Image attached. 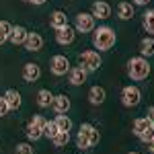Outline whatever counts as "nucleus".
Segmentation results:
<instances>
[{
	"instance_id": "nucleus-24",
	"label": "nucleus",
	"mask_w": 154,
	"mask_h": 154,
	"mask_svg": "<svg viewBox=\"0 0 154 154\" xmlns=\"http://www.w3.org/2000/svg\"><path fill=\"white\" fill-rule=\"evenodd\" d=\"M41 136H43V130H41V128H37L35 123H31V121H29V125H27V138L35 142V140L41 138Z\"/></svg>"
},
{
	"instance_id": "nucleus-35",
	"label": "nucleus",
	"mask_w": 154,
	"mask_h": 154,
	"mask_svg": "<svg viewBox=\"0 0 154 154\" xmlns=\"http://www.w3.org/2000/svg\"><path fill=\"white\" fill-rule=\"evenodd\" d=\"M29 2H33V4H45L48 0H29Z\"/></svg>"
},
{
	"instance_id": "nucleus-30",
	"label": "nucleus",
	"mask_w": 154,
	"mask_h": 154,
	"mask_svg": "<svg viewBox=\"0 0 154 154\" xmlns=\"http://www.w3.org/2000/svg\"><path fill=\"white\" fill-rule=\"evenodd\" d=\"M31 123H35L37 128H41V130H43V128H45V123H48V121H45V119L41 117V115H33V119H31Z\"/></svg>"
},
{
	"instance_id": "nucleus-13",
	"label": "nucleus",
	"mask_w": 154,
	"mask_h": 154,
	"mask_svg": "<svg viewBox=\"0 0 154 154\" xmlns=\"http://www.w3.org/2000/svg\"><path fill=\"white\" fill-rule=\"evenodd\" d=\"M27 29L25 27H21V25H14L11 29V35H8V41H11L12 45H21V43H25V39H27Z\"/></svg>"
},
{
	"instance_id": "nucleus-33",
	"label": "nucleus",
	"mask_w": 154,
	"mask_h": 154,
	"mask_svg": "<svg viewBox=\"0 0 154 154\" xmlns=\"http://www.w3.org/2000/svg\"><path fill=\"white\" fill-rule=\"evenodd\" d=\"M150 0H134V4H138V6H144V4H148Z\"/></svg>"
},
{
	"instance_id": "nucleus-4",
	"label": "nucleus",
	"mask_w": 154,
	"mask_h": 154,
	"mask_svg": "<svg viewBox=\"0 0 154 154\" xmlns=\"http://www.w3.org/2000/svg\"><path fill=\"white\" fill-rule=\"evenodd\" d=\"M78 62H80V66H82L86 72H95L101 68V56H99V51H93V49H86L82 51L80 56H78Z\"/></svg>"
},
{
	"instance_id": "nucleus-3",
	"label": "nucleus",
	"mask_w": 154,
	"mask_h": 154,
	"mask_svg": "<svg viewBox=\"0 0 154 154\" xmlns=\"http://www.w3.org/2000/svg\"><path fill=\"white\" fill-rule=\"evenodd\" d=\"M134 134H136L138 140H142V142L148 144L154 138V125L150 123L148 117H138L134 121Z\"/></svg>"
},
{
	"instance_id": "nucleus-15",
	"label": "nucleus",
	"mask_w": 154,
	"mask_h": 154,
	"mask_svg": "<svg viewBox=\"0 0 154 154\" xmlns=\"http://www.w3.org/2000/svg\"><path fill=\"white\" fill-rule=\"evenodd\" d=\"M51 107H54V111L56 113H68V109H70V99L66 95H56L54 97V101H51Z\"/></svg>"
},
{
	"instance_id": "nucleus-11",
	"label": "nucleus",
	"mask_w": 154,
	"mask_h": 154,
	"mask_svg": "<svg viewBox=\"0 0 154 154\" xmlns=\"http://www.w3.org/2000/svg\"><path fill=\"white\" fill-rule=\"evenodd\" d=\"M25 49L27 51H39L43 48V37L39 33H27V39H25Z\"/></svg>"
},
{
	"instance_id": "nucleus-20",
	"label": "nucleus",
	"mask_w": 154,
	"mask_h": 154,
	"mask_svg": "<svg viewBox=\"0 0 154 154\" xmlns=\"http://www.w3.org/2000/svg\"><path fill=\"white\" fill-rule=\"evenodd\" d=\"M140 56L142 58L154 56V37H144L142 41H140Z\"/></svg>"
},
{
	"instance_id": "nucleus-26",
	"label": "nucleus",
	"mask_w": 154,
	"mask_h": 154,
	"mask_svg": "<svg viewBox=\"0 0 154 154\" xmlns=\"http://www.w3.org/2000/svg\"><path fill=\"white\" fill-rule=\"evenodd\" d=\"M58 125H56V121H48L45 123V128H43V136H48L49 140H54L56 136H58Z\"/></svg>"
},
{
	"instance_id": "nucleus-5",
	"label": "nucleus",
	"mask_w": 154,
	"mask_h": 154,
	"mask_svg": "<svg viewBox=\"0 0 154 154\" xmlns=\"http://www.w3.org/2000/svg\"><path fill=\"white\" fill-rule=\"evenodd\" d=\"M140 99H142V93H140L138 86H134V84L123 86V91H121V103L125 107H136L140 103Z\"/></svg>"
},
{
	"instance_id": "nucleus-23",
	"label": "nucleus",
	"mask_w": 154,
	"mask_h": 154,
	"mask_svg": "<svg viewBox=\"0 0 154 154\" xmlns=\"http://www.w3.org/2000/svg\"><path fill=\"white\" fill-rule=\"evenodd\" d=\"M51 142H54L56 148H64V146H68V142H70V131H58V136H56Z\"/></svg>"
},
{
	"instance_id": "nucleus-18",
	"label": "nucleus",
	"mask_w": 154,
	"mask_h": 154,
	"mask_svg": "<svg viewBox=\"0 0 154 154\" xmlns=\"http://www.w3.org/2000/svg\"><path fill=\"white\" fill-rule=\"evenodd\" d=\"M4 99H6V103H8V109H11V111H17V109L21 107V95H19L14 88H8V91L4 93Z\"/></svg>"
},
{
	"instance_id": "nucleus-29",
	"label": "nucleus",
	"mask_w": 154,
	"mask_h": 154,
	"mask_svg": "<svg viewBox=\"0 0 154 154\" xmlns=\"http://www.w3.org/2000/svg\"><path fill=\"white\" fill-rule=\"evenodd\" d=\"M8 111H11V109H8V103H6V99H4V95H2L0 97V117H4Z\"/></svg>"
},
{
	"instance_id": "nucleus-7",
	"label": "nucleus",
	"mask_w": 154,
	"mask_h": 154,
	"mask_svg": "<svg viewBox=\"0 0 154 154\" xmlns=\"http://www.w3.org/2000/svg\"><path fill=\"white\" fill-rule=\"evenodd\" d=\"M49 70H51V74H56V76L68 74L70 72V60L66 58V56H54L51 62H49Z\"/></svg>"
},
{
	"instance_id": "nucleus-6",
	"label": "nucleus",
	"mask_w": 154,
	"mask_h": 154,
	"mask_svg": "<svg viewBox=\"0 0 154 154\" xmlns=\"http://www.w3.org/2000/svg\"><path fill=\"white\" fill-rule=\"evenodd\" d=\"M74 29L78 33H91L95 29V17L91 12H78L74 21Z\"/></svg>"
},
{
	"instance_id": "nucleus-27",
	"label": "nucleus",
	"mask_w": 154,
	"mask_h": 154,
	"mask_svg": "<svg viewBox=\"0 0 154 154\" xmlns=\"http://www.w3.org/2000/svg\"><path fill=\"white\" fill-rule=\"evenodd\" d=\"M144 29L148 33H154V11H148L144 14Z\"/></svg>"
},
{
	"instance_id": "nucleus-14",
	"label": "nucleus",
	"mask_w": 154,
	"mask_h": 154,
	"mask_svg": "<svg viewBox=\"0 0 154 154\" xmlns=\"http://www.w3.org/2000/svg\"><path fill=\"white\" fill-rule=\"evenodd\" d=\"M91 14H93L95 19H103V21H105V19L111 17V6L107 4L105 0H99V2L93 4V12H91Z\"/></svg>"
},
{
	"instance_id": "nucleus-2",
	"label": "nucleus",
	"mask_w": 154,
	"mask_h": 154,
	"mask_svg": "<svg viewBox=\"0 0 154 154\" xmlns=\"http://www.w3.org/2000/svg\"><path fill=\"white\" fill-rule=\"evenodd\" d=\"M128 74H130L131 80H144L150 76V64L148 60L142 56H136L128 62Z\"/></svg>"
},
{
	"instance_id": "nucleus-34",
	"label": "nucleus",
	"mask_w": 154,
	"mask_h": 154,
	"mask_svg": "<svg viewBox=\"0 0 154 154\" xmlns=\"http://www.w3.org/2000/svg\"><path fill=\"white\" fill-rule=\"evenodd\" d=\"M148 150H150V152L154 154V138H152V140H150V142H148Z\"/></svg>"
},
{
	"instance_id": "nucleus-21",
	"label": "nucleus",
	"mask_w": 154,
	"mask_h": 154,
	"mask_svg": "<svg viewBox=\"0 0 154 154\" xmlns=\"http://www.w3.org/2000/svg\"><path fill=\"white\" fill-rule=\"evenodd\" d=\"M54 121H56V125H58L60 131H70V130H72V119L68 117L66 113H60V115L54 119Z\"/></svg>"
},
{
	"instance_id": "nucleus-31",
	"label": "nucleus",
	"mask_w": 154,
	"mask_h": 154,
	"mask_svg": "<svg viewBox=\"0 0 154 154\" xmlns=\"http://www.w3.org/2000/svg\"><path fill=\"white\" fill-rule=\"evenodd\" d=\"M99 140H101V134H99V130H93V134H91V146H97L99 144Z\"/></svg>"
},
{
	"instance_id": "nucleus-28",
	"label": "nucleus",
	"mask_w": 154,
	"mask_h": 154,
	"mask_svg": "<svg viewBox=\"0 0 154 154\" xmlns=\"http://www.w3.org/2000/svg\"><path fill=\"white\" fill-rule=\"evenodd\" d=\"M14 154H33V146H31L29 142L17 144V148H14Z\"/></svg>"
},
{
	"instance_id": "nucleus-17",
	"label": "nucleus",
	"mask_w": 154,
	"mask_h": 154,
	"mask_svg": "<svg viewBox=\"0 0 154 154\" xmlns=\"http://www.w3.org/2000/svg\"><path fill=\"white\" fill-rule=\"evenodd\" d=\"M49 25L54 27V29H62V27H66L68 25V17H66V12L64 11H54L49 14Z\"/></svg>"
},
{
	"instance_id": "nucleus-25",
	"label": "nucleus",
	"mask_w": 154,
	"mask_h": 154,
	"mask_svg": "<svg viewBox=\"0 0 154 154\" xmlns=\"http://www.w3.org/2000/svg\"><path fill=\"white\" fill-rule=\"evenodd\" d=\"M11 29H12V25L8 23V21H0V45H2L4 41H8Z\"/></svg>"
},
{
	"instance_id": "nucleus-10",
	"label": "nucleus",
	"mask_w": 154,
	"mask_h": 154,
	"mask_svg": "<svg viewBox=\"0 0 154 154\" xmlns=\"http://www.w3.org/2000/svg\"><path fill=\"white\" fill-rule=\"evenodd\" d=\"M39 76H41V68H39L37 64L27 62V64L23 66V78H25V82H35V80H39Z\"/></svg>"
},
{
	"instance_id": "nucleus-12",
	"label": "nucleus",
	"mask_w": 154,
	"mask_h": 154,
	"mask_svg": "<svg viewBox=\"0 0 154 154\" xmlns=\"http://www.w3.org/2000/svg\"><path fill=\"white\" fill-rule=\"evenodd\" d=\"M68 76H70V84H74V86H80V84L86 82V76H88V72L84 70L82 66H76V68H70Z\"/></svg>"
},
{
	"instance_id": "nucleus-8",
	"label": "nucleus",
	"mask_w": 154,
	"mask_h": 154,
	"mask_svg": "<svg viewBox=\"0 0 154 154\" xmlns=\"http://www.w3.org/2000/svg\"><path fill=\"white\" fill-rule=\"evenodd\" d=\"M93 130H95V125H91V123H82L80 125V131L76 136V146L80 150L91 148V134H93Z\"/></svg>"
},
{
	"instance_id": "nucleus-36",
	"label": "nucleus",
	"mask_w": 154,
	"mask_h": 154,
	"mask_svg": "<svg viewBox=\"0 0 154 154\" xmlns=\"http://www.w3.org/2000/svg\"><path fill=\"white\" fill-rule=\"evenodd\" d=\"M130 154H138V152H130Z\"/></svg>"
},
{
	"instance_id": "nucleus-22",
	"label": "nucleus",
	"mask_w": 154,
	"mask_h": 154,
	"mask_svg": "<svg viewBox=\"0 0 154 154\" xmlns=\"http://www.w3.org/2000/svg\"><path fill=\"white\" fill-rule=\"evenodd\" d=\"M51 101H54V95L49 93L48 88H41V91L37 93V105L39 107H49Z\"/></svg>"
},
{
	"instance_id": "nucleus-1",
	"label": "nucleus",
	"mask_w": 154,
	"mask_h": 154,
	"mask_svg": "<svg viewBox=\"0 0 154 154\" xmlns=\"http://www.w3.org/2000/svg\"><path fill=\"white\" fill-rule=\"evenodd\" d=\"M117 41V35L111 27H99L95 33H93V45H95L99 51H107L115 45Z\"/></svg>"
},
{
	"instance_id": "nucleus-19",
	"label": "nucleus",
	"mask_w": 154,
	"mask_h": 154,
	"mask_svg": "<svg viewBox=\"0 0 154 154\" xmlns=\"http://www.w3.org/2000/svg\"><path fill=\"white\" fill-rule=\"evenodd\" d=\"M117 17L121 21L134 19V6H131V2H119L117 4Z\"/></svg>"
},
{
	"instance_id": "nucleus-9",
	"label": "nucleus",
	"mask_w": 154,
	"mask_h": 154,
	"mask_svg": "<svg viewBox=\"0 0 154 154\" xmlns=\"http://www.w3.org/2000/svg\"><path fill=\"white\" fill-rule=\"evenodd\" d=\"M74 37H76V29H72L70 25H66L62 29H56V41L60 45H70L74 41Z\"/></svg>"
},
{
	"instance_id": "nucleus-16",
	"label": "nucleus",
	"mask_w": 154,
	"mask_h": 154,
	"mask_svg": "<svg viewBox=\"0 0 154 154\" xmlns=\"http://www.w3.org/2000/svg\"><path fill=\"white\" fill-rule=\"evenodd\" d=\"M105 88L103 86H91V91H88V101H91V105H101V103H105Z\"/></svg>"
},
{
	"instance_id": "nucleus-32",
	"label": "nucleus",
	"mask_w": 154,
	"mask_h": 154,
	"mask_svg": "<svg viewBox=\"0 0 154 154\" xmlns=\"http://www.w3.org/2000/svg\"><path fill=\"white\" fill-rule=\"evenodd\" d=\"M146 117L150 119V123L154 125V105H152V107H148V111H146Z\"/></svg>"
}]
</instances>
